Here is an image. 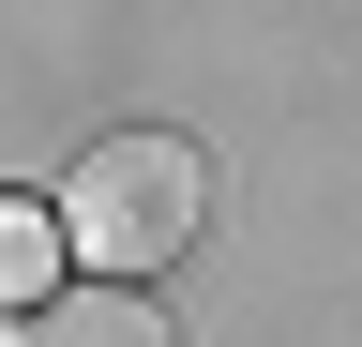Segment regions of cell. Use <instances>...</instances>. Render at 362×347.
Wrapping results in <instances>:
<instances>
[{
	"mask_svg": "<svg viewBox=\"0 0 362 347\" xmlns=\"http://www.w3.org/2000/svg\"><path fill=\"white\" fill-rule=\"evenodd\" d=\"M197 211H211V166L181 136H90L45 227H61V257H90L106 287H151L166 257L197 242Z\"/></svg>",
	"mask_w": 362,
	"mask_h": 347,
	"instance_id": "6da1fadb",
	"label": "cell"
},
{
	"mask_svg": "<svg viewBox=\"0 0 362 347\" xmlns=\"http://www.w3.org/2000/svg\"><path fill=\"white\" fill-rule=\"evenodd\" d=\"M30 347H181L166 317H151V287H76V302H30Z\"/></svg>",
	"mask_w": 362,
	"mask_h": 347,
	"instance_id": "7a4b0ae2",
	"label": "cell"
},
{
	"mask_svg": "<svg viewBox=\"0 0 362 347\" xmlns=\"http://www.w3.org/2000/svg\"><path fill=\"white\" fill-rule=\"evenodd\" d=\"M45 272H61V227H45L30 196H0V317H30V302H45Z\"/></svg>",
	"mask_w": 362,
	"mask_h": 347,
	"instance_id": "3957f363",
	"label": "cell"
}]
</instances>
